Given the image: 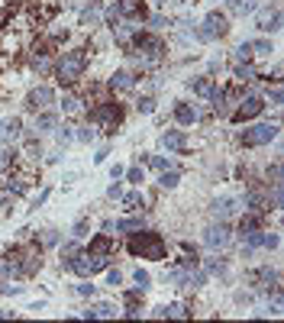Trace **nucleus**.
Listing matches in <instances>:
<instances>
[{
  "label": "nucleus",
  "mask_w": 284,
  "mask_h": 323,
  "mask_svg": "<svg viewBox=\"0 0 284 323\" xmlns=\"http://www.w3.org/2000/svg\"><path fill=\"white\" fill-rule=\"evenodd\" d=\"M84 68H87L84 49H71V52H65L62 58H58L55 75H58V81H62V84H75V81L84 75Z\"/></svg>",
  "instance_id": "f257e3e1"
},
{
  "label": "nucleus",
  "mask_w": 284,
  "mask_h": 323,
  "mask_svg": "<svg viewBox=\"0 0 284 323\" xmlns=\"http://www.w3.org/2000/svg\"><path fill=\"white\" fill-rule=\"evenodd\" d=\"M129 252L133 256H142V259H165V239L158 233H149V229H139V233L129 239Z\"/></svg>",
  "instance_id": "f03ea898"
},
{
  "label": "nucleus",
  "mask_w": 284,
  "mask_h": 323,
  "mask_svg": "<svg viewBox=\"0 0 284 323\" xmlns=\"http://www.w3.org/2000/svg\"><path fill=\"white\" fill-rule=\"evenodd\" d=\"M120 120H123V110H120V104H100V107L90 110V123H97L104 133H113Z\"/></svg>",
  "instance_id": "7ed1b4c3"
},
{
  "label": "nucleus",
  "mask_w": 284,
  "mask_h": 323,
  "mask_svg": "<svg viewBox=\"0 0 284 323\" xmlns=\"http://www.w3.org/2000/svg\"><path fill=\"white\" fill-rule=\"evenodd\" d=\"M271 139H278V126L275 123H255V126L242 129V146H249V149L268 146Z\"/></svg>",
  "instance_id": "20e7f679"
},
{
  "label": "nucleus",
  "mask_w": 284,
  "mask_h": 323,
  "mask_svg": "<svg viewBox=\"0 0 284 323\" xmlns=\"http://www.w3.org/2000/svg\"><path fill=\"white\" fill-rule=\"evenodd\" d=\"M226 16H223V13H207L204 16V23H200V29H197V39H200V42H213V39H220V36H226Z\"/></svg>",
  "instance_id": "39448f33"
},
{
  "label": "nucleus",
  "mask_w": 284,
  "mask_h": 323,
  "mask_svg": "<svg viewBox=\"0 0 284 323\" xmlns=\"http://www.w3.org/2000/svg\"><path fill=\"white\" fill-rule=\"evenodd\" d=\"M204 242H207L210 249H226L229 242H232V229H229V226L220 220V223L207 226V233H204Z\"/></svg>",
  "instance_id": "423d86ee"
},
{
  "label": "nucleus",
  "mask_w": 284,
  "mask_h": 323,
  "mask_svg": "<svg viewBox=\"0 0 284 323\" xmlns=\"http://www.w3.org/2000/svg\"><path fill=\"white\" fill-rule=\"evenodd\" d=\"M19 136H23V123H19V117H4V120H0V143L13 146Z\"/></svg>",
  "instance_id": "0eeeda50"
},
{
  "label": "nucleus",
  "mask_w": 284,
  "mask_h": 323,
  "mask_svg": "<svg viewBox=\"0 0 284 323\" xmlns=\"http://www.w3.org/2000/svg\"><path fill=\"white\" fill-rule=\"evenodd\" d=\"M113 10H116V16L120 19H142L146 16V7H142V0H116L113 4Z\"/></svg>",
  "instance_id": "6e6552de"
},
{
  "label": "nucleus",
  "mask_w": 284,
  "mask_h": 323,
  "mask_svg": "<svg viewBox=\"0 0 284 323\" xmlns=\"http://www.w3.org/2000/svg\"><path fill=\"white\" fill-rule=\"evenodd\" d=\"M52 100H55V90H52V87H36V90H29L26 107H29V110H45Z\"/></svg>",
  "instance_id": "1a4fd4ad"
},
{
  "label": "nucleus",
  "mask_w": 284,
  "mask_h": 323,
  "mask_svg": "<svg viewBox=\"0 0 284 323\" xmlns=\"http://www.w3.org/2000/svg\"><path fill=\"white\" fill-rule=\"evenodd\" d=\"M262 110H265V104H262L258 97H246V100L239 104V110L232 113V120H236V123H242V120H252V117H258Z\"/></svg>",
  "instance_id": "9d476101"
},
{
  "label": "nucleus",
  "mask_w": 284,
  "mask_h": 323,
  "mask_svg": "<svg viewBox=\"0 0 284 323\" xmlns=\"http://www.w3.org/2000/svg\"><path fill=\"white\" fill-rule=\"evenodd\" d=\"M236 210H239V200L236 197H220V200H213V204H210V214L217 217V220H229Z\"/></svg>",
  "instance_id": "9b49d317"
},
{
  "label": "nucleus",
  "mask_w": 284,
  "mask_h": 323,
  "mask_svg": "<svg viewBox=\"0 0 284 323\" xmlns=\"http://www.w3.org/2000/svg\"><path fill=\"white\" fill-rule=\"evenodd\" d=\"M65 268L75 271V275H81V278H87L90 275V252H75V256L65 262Z\"/></svg>",
  "instance_id": "f8f14e48"
},
{
  "label": "nucleus",
  "mask_w": 284,
  "mask_h": 323,
  "mask_svg": "<svg viewBox=\"0 0 284 323\" xmlns=\"http://www.w3.org/2000/svg\"><path fill=\"white\" fill-rule=\"evenodd\" d=\"M191 90L200 97H210V100H223V90H217V84H213L210 78H197V81H191Z\"/></svg>",
  "instance_id": "ddd939ff"
},
{
  "label": "nucleus",
  "mask_w": 284,
  "mask_h": 323,
  "mask_svg": "<svg viewBox=\"0 0 284 323\" xmlns=\"http://www.w3.org/2000/svg\"><path fill=\"white\" fill-rule=\"evenodd\" d=\"M161 146H165L168 152H184V149H187V136L181 133V129H168V133L161 136Z\"/></svg>",
  "instance_id": "4468645a"
},
{
  "label": "nucleus",
  "mask_w": 284,
  "mask_h": 323,
  "mask_svg": "<svg viewBox=\"0 0 284 323\" xmlns=\"http://www.w3.org/2000/svg\"><path fill=\"white\" fill-rule=\"evenodd\" d=\"M136 45L142 49L146 55H152V58H158L161 52H165V45H161V39H155V36H136Z\"/></svg>",
  "instance_id": "2eb2a0df"
},
{
  "label": "nucleus",
  "mask_w": 284,
  "mask_h": 323,
  "mask_svg": "<svg viewBox=\"0 0 284 323\" xmlns=\"http://www.w3.org/2000/svg\"><path fill=\"white\" fill-rule=\"evenodd\" d=\"M258 29H265V33H278V29H281V13H278V10L271 13V10L265 7V10H262V16H258Z\"/></svg>",
  "instance_id": "dca6fc26"
},
{
  "label": "nucleus",
  "mask_w": 284,
  "mask_h": 323,
  "mask_svg": "<svg viewBox=\"0 0 284 323\" xmlns=\"http://www.w3.org/2000/svg\"><path fill=\"white\" fill-rule=\"evenodd\" d=\"M197 117H200V113H197V107H191V104H178V107H175V120H178L181 126L194 123Z\"/></svg>",
  "instance_id": "f3484780"
},
{
  "label": "nucleus",
  "mask_w": 284,
  "mask_h": 323,
  "mask_svg": "<svg viewBox=\"0 0 284 323\" xmlns=\"http://www.w3.org/2000/svg\"><path fill=\"white\" fill-rule=\"evenodd\" d=\"M133 84H136V78L129 72H116L113 78H110V87L113 90H133Z\"/></svg>",
  "instance_id": "a211bd4d"
},
{
  "label": "nucleus",
  "mask_w": 284,
  "mask_h": 323,
  "mask_svg": "<svg viewBox=\"0 0 284 323\" xmlns=\"http://www.w3.org/2000/svg\"><path fill=\"white\" fill-rule=\"evenodd\" d=\"M155 314H158V317H175V320H184V317H191V310H187L184 304H168V307H158Z\"/></svg>",
  "instance_id": "6ab92c4d"
},
{
  "label": "nucleus",
  "mask_w": 284,
  "mask_h": 323,
  "mask_svg": "<svg viewBox=\"0 0 284 323\" xmlns=\"http://www.w3.org/2000/svg\"><path fill=\"white\" fill-rule=\"evenodd\" d=\"M116 314V307L113 304H94V307H87L84 310V317L87 320H97V317H113Z\"/></svg>",
  "instance_id": "aec40b11"
},
{
  "label": "nucleus",
  "mask_w": 284,
  "mask_h": 323,
  "mask_svg": "<svg viewBox=\"0 0 284 323\" xmlns=\"http://www.w3.org/2000/svg\"><path fill=\"white\" fill-rule=\"evenodd\" d=\"M120 200H123V210H142V204H146V197H142L139 191H129V194H123Z\"/></svg>",
  "instance_id": "412c9836"
},
{
  "label": "nucleus",
  "mask_w": 284,
  "mask_h": 323,
  "mask_svg": "<svg viewBox=\"0 0 284 323\" xmlns=\"http://www.w3.org/2000/svg\"><path fill=\"white\" fill-rule=\"evenodd\" d=\"M110 252V236H97L90 242V256H107Z\"/></svg>",
  "instance_id": "4be33fe9"
},
{
  "label": "nucleus",
  "mask_w": 284,
  "mask_h": 323,
  "mask_svg": "<svg viewBox=\"0 0 284 323\" xmlns=\"http://www.w3.org/2000/svg\"><path fill=\"white\" fill-rule=\"evenodd\" d=\"M255 10V0H232V13H239V16H246Z\"/></svg>",
  "instance_id": "5701e85b"
},
{
  "label": "nucleus",
  "mask_w": 284,
  "mask_h": 323,
  "mask_svg": "<svg viewBox=\"0 0 284 323\" xmlns=\"http://www.w3.org/2000/svg\"><path fill=\"white\" fill-rule=\"evenodd\" d=\"M178 181H181L178 171H165V175L158 178V184H161V188H178Z\"/></svg>",
  "instance_id": "b1692460"
},
{
  "label": "nucleus",
  "mask_w": 284,
  "mask_h": 323,
  "mask_svg": "<svg viewBox=\"0 0 284 323\" xmlns=\"http://www.w3.org/2000/svg\"><path fill=\"white\" fill-rule=\"evenodd\" d=\"M36 126H39V133H49V129L55 126V117H52V113H42V117L36 120Z\"/></svg>",
  "instance_id": "393cba45"
},
{
  "label": "nucleus",
  "mask_w": 284,
  "mask_h": 323,
  "mask_svg": "<svg viewBox=\"0 0 284 323\" xmlns=\"http://www.w3.org/2000/svg\"><path fill=\"white\" fill-rule=\"evenodd\" d=\"M129 229H142V220H120L116 233H129Z\"/></svg>",
  "instance_id": "a878e982"
},
{
  "label": "nucleus",
  "mask_w": 284,
  "mask_h": 323,
  "mask_svg": "<svg viewBox=\"0 0 284 323\" xmlns=\"http://www.w3.org/2000/svg\"><path fill=\"white\" fill-rule=\"evenodd\" d=\"M133 278H136V291H146V288H149V281H152L142 268H136V271H133Z\"/></svg>",
  "instance_id": "bb28decb"
},
{
  "label": "nucleus",
  "mask_w": 284,
  "mask_h": 323,
  "mask_svg": "<svg viewBox=\"0 0 284 323\" xmlns=\"http://www.w3.org/2000/svg\"><path fill=\"white\" fill-rule=\"evenodd\" d=\"M149 165L155 168V171H168V168H171V158H161V155H155V158H149Z\"/></svg>",
  "instance_id": "cd10ccee"
},
{
  "label": "nucleus",
  "mask_w": 284,
  "mask_h": 323,
  "mask_svg": "<svg viewBox=\"0 0 284 323\" xmlns=\"http://www.w3.org/2000/svg\"><path fill=\"white\" fill-rule=\"evenodd\" d=\"M252 45V52H258V55H271V42H265V39H258V42H249Z\"/></svg>",
  "instance_id": "c85d7f7f"
},
{
  "label": "nucleus",
  "mask_w": 284,
  "mask_h": 323,
  "mask_svg": "<svg viewBox=\"0 0 284 323\" xmlns=\"http://www.w3.org/2000/svg\"><path fill=\"white\" fill-rule=\"evenodd\" d=\"M278 233H262V246H265V249H278Z\"/></svg>",
  "instance_id": "c756f323"
},
{
  "label": "nucleus",
  "mask_w": 284,
  "mask_h": 323,
  "mask_svg": "<svg viewBox=\"0 0 284 323\" xmlns=\"http://www.w3.org/2000/svg\"><path fill=\"white\" fill-rule=\"evenodd\" d=\"M236 58H239V62H249V58H252V45H249V42H242V45L236 49Z\"/></svg>",
  "instance_id": "7c9ffc66"
},
{
  "label": "nucleus",
  "mask_w": 284,
  "mask_h": 323,
  "mask_svg": "<svg viewBox=\"0 0 284 323\" xmlns=\"http://www.w3.org/2000/svg\"><path fill=\"white\" fill-rule=\"evenodd\" d=\"M71 236H75V239L87 236V220H78V223H75V229H71Z\"/></svg>",
  "instance_id": "2f4dec72"
},
{
  "label": "nucleus",
  "mask_w": 284,
  "mask_h": 323,
  "mask_svg": "<svg viewBox=\"0 0 284 323\" xmlns=\"http://www.w3.org/2000/svg\"><path fill=\"white\" fill-rule=\"evenodd\" d=\"M123 175H126V181H133V184H142V168H129Z\"/></svg>",
  "instance_id": "473e14b6"
},
{
  "label": "nucleus",
  "mask_w": 284,
  "mask_h": 323,
  "mask_svg": "<svg viewBox=\"0 0 284 323\" xmlns=\"http://www.w3.org/2000/svg\"><path fill=\"white\" fill-rule=\"evenodd\" d=\"M152 110H155V100H152V97H142V100H139V113H152Z\"/></svg>",
  "instance_id": "72a5a7b5"
},
{
  "label": "nucleus",
  "mask_w": 284,
  "mask_h": 323,
  "mask_svg": "<svg viewBox=\"0 0 284 323\" xmlns=\"http://www.w3.org/2000/svg\"><path fill=\"white\" fill-rule=\"evenodd\" d=\"M207 268L213 271V275H223V271H226V262H217V259H210V262H207Z\"/></svg>",
  "instance_id": "f704fd0d"
},
{
  "label": "nucleus",
  "mask_w": 284,
  "mask_h": 323,
  "mask_svg": "<svg viewBox=\"0 0 284 323\" xmlns=\"http://www.w3.org/2000/svg\"><path fill=\"white\" fill-rule=\"evenodd\" d=\"M236 78H239V81H252V78H255V72H252L249 65H246V68L239 65V68H236Z\"/></svg>",
  "instance_id": "c9c22d12"
},
{
  "label": "nucleus",
  "mask_w": 284,
  "mask_h": 323,
  "mask_svg": "<svg viewBox=\"0 0 284 323\" xmlns=\"http://www.w3.org/2000/svg\"><path fill=\"white\" fill-rule=\"evenodd\" d=\"M62 110H65V113H75V110H78V100H75V97H65V100H62Z\"/></svg>",
  "instance_id": "e433bc0d"
},
{
  "label": "nucleus",
  "mask_w": 284,
  "mask_h": 323,
  "mask_svg": "<svg viewBox=\"0 0 284 323\" xmlns=\"http://www.w3.org/2000/svg\"><path fill=\"white\" fill-rule=\"evenodd\" d=\"M71 136H75V133H71V126H62V129H58V143H68Z\"/></svg>",
  "instance_id": "4c0bfd02"
},
{
  "label": "nucleus",
  "mask_w": 284,
  "mask_h": 323,
  "mask_svg": "<svg viewBox=\"0 0 284 323\" xmlns=\"http://www.w3.org/2000/svg\"><path fill=\"white\" fill-rule=\"evenodd\" d=\"M42 242H45V246H55V242H58V233H55V229H49V233L42 236Z\"/></svg>",
  "instance_id": "58836bf2"
},
{
  "label": "nucleus",
  "mask_w": 284,
  "mask_h": 323,
  "mask_svg": "<svg viewBox=\"0 0 284 323\" xmlns=\"http://www.w3.org/2000/svg\"><path fill=\"white\" fill-rule=\"evenodd\" d=\"M97 133H94V129H81V133H78V139H81V143H90V139H94Z\"/></svg>",
  "instance_id": "ea45409f"
},
{
  "label": "nucleus",
  "mask_w": 284,
  "mask_h": 323,
  "mask_svg": "<svg viewBox=\"0 0 284 323\" xmlns=\"http://www.w3.org/2000/svg\"><path fill=\"white\" fill-rule=\"evenodd\" d=\"M107 281H110V285H123V275H120V271H110V275H107Z\"/></svg>",
  "instance_id": "a19ab883"
},
{
  "label": "nucleus",
  "mask_w": 284,
  "mask_h": 323,
  "mask_svg": "<svg viewBox=\"0 0 284 323\" xmlns=\"http://www.w3.org/2000/svg\"><path fill=\"white\" fill-rule=\"evenodd\" d=\"M7 165H10V152H4V149H0V175L7 171Z\"/></svg>",
  "instance_id": "79ce46f5"
},
{
  "label": "nucleus",
  "mask_w": 284,
  "mask_h": 323,
  "mask_svg": "<svg viewBox=\"0 0 284 323\" xmlns=\"http://www.w3.org/2000/svg\"><path fill=\"white\" fill-rule=\"evenodd\" d=\"M78 294H84V297H94V285H78Z\"/></svg>",
  "instance_id": "37998d69"
},
{
  "label": "nucleus",
  "mask_w": 284,
  "mask_h": 323,
  "mask_svg": "<svg viewBox=\"0 0 284 323\" xmlns=\"http://www.w3.org/2000/svg\"><path fill=\"white\" fill-rule=\"evenodd\" d=\"M110 178H113V181L123 178V165H113V168H110Z\"/></svg>",
  "instance_id": "c03bdc74"
},
{
  "label": "nucleus",
  "mask_w": 284,
  "mask_h": 323,
  "mask_svg": "<svg viewBox=\"0 0 284 323\" xmlns=\"http://www.w3.org/2000/svg\"><path fill=\"white\" fill-rule=\"evenodd\" d=\"M107 194H110V197H123V191H120V184H110Z\"/></svg>",
  "instance_id": "a18cd8bd"
}]
</instances>
